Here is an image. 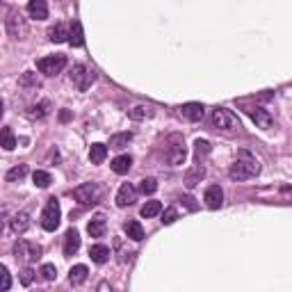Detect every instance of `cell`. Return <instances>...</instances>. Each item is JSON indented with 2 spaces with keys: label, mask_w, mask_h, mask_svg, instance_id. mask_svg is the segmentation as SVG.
<instances>
[{
  "label": "cell",
  "mask_w": 292,
  "mask_h": 292,
  "mask_svg": "<svg viewBox=\"0 0 292 292\" xmlns=\"http://www.w3.org/2000/svg\"><path fill=\"white\" fill-rule=\"evenodd\" d=\"M258 174H260V162H258L251 153H247V151H240L237 160L231 164V169H228V176H231L233 181H249V178L258 176Z\"/></svg>",
  "instance_id": "1"
},
{
  "label": "cell",
  "mask_w": 292,
  "mask_h": 292,
  "mask_svg": "<svg viewBox=\"0 0 292 292\" xmlns=\"http://www.w3.org/2000/svg\"><path fill=\"white\" fill-rule=\"evenodd\" d=\"M103 194H105V189L101 183H85L73 189V199L78 203H82V206H96L103 199Z\"/></svg>",
  "instance_id": "2"
},
{
  "label": "cell",
  "mask_w": 292,
  "mask_h": 292,
  "mask_svg": "<svg viewBox=\"0 0 292 292\" xmlns=\"http://www.w3.org/2000/svg\"><path fill=\"white\" fill-rule=\"evenodd\" d=\"M212 126H215L217 130H224V133H228V130H235L240 128V121H237V116L233 114L231 110H224V108H217L212 112Z\"/></svg>",
  "instance_id": "3"
},
{
  "label": "cell",
  "mask_w": 292,
  "mask_h": 292,
  "mask_svg": "<svg viewBox=\"0 0 292 292\" xmlns=\"http://www.w3.org/2000/svg\"><path fill=\"white\" fill-rule=\"evenodd\" d=\"M14 256H16V260L35 262V260H39V256H41V247L30 240H18L16 245H14Z\"/></svg>",
  "instance_id": "4"
},
{
  "label": "cell",
  "mask_w": 292,
  "mask_h": 292,
  "mask_svg": "<svg viewBox=\"0 0 292 292\" xmlns=\"http://www.w3.org/2000/svg\"><path fill=\"white\" fill-rule=\"evenodd\" d=\"M60 203H57V199H48L46 208H43L41 212V226L46 228V231H55L57 226H60Z\"/></svg>",
  "instance_id": "5"
},
{
  "label": "cell",
  "mask_w": 292,
  "mask_h": 292,
  "mask_svg": "<svg viewBox=\"0 0 292 292\" xmlns=\"http://www.w3.org/2000/svg\"><path fill=\"white\" fill-rule=\"evenodd\" d=\"M187 158V151H185V144L178 137H172V144L164 151V160H167L169 167H181Z\"/></svg>",
  "instance_id": "6"
},
{
  "label": "cell",
  "mask_w": 292,
  "mask_h": 292,
  "mask_svg": "<svg viewBox=\"0 0 292 292\" xmlns=\"http://www.w3.org/2000/svg\"><path fill=\"white\" fill-rule=\"evenodd\" d=\"M66 66V57L64 55H48V57H41L37 62V69L43 73V76H57L62 73V69Z\"/></svg>",
  "instance_id": "7"
},
{
  "label": "cell",
  "mask_w": 292,
  "mask_h": 292,
  "mask_svg": "<svg viewBox=\"0 0 292 292\" xmlns=\"http://www.w3.org/2000/svg\"><path fill=\"white\" fill-rule=\"evenodd\" d=\"M94 78H96V73L89 71L85 64H76V66L71 69V80H73V85H76L80 91H87V89H89L91 82H94Z\"/></svg>",
  "instance_id": "8"
},
{
  "label": "cell",
  "mask_w": 292,
  "mask_h": 292,
  "mask_svg": "<svg viewBox=\"0 0 292 292\" xmlns=\"http://www.w3.org/2000/svg\"><path fill=\"white\" fill-rule=\"evenodd\" d=\"M5 28H7L9 37H14V39H23V37H26V32H28L23 16H21L18 12H14V9L7 14V21H5Z\"/></svg>",
  "instance_id": "9"
},
{
  "label": "cell",
  "mask_w": 292,
  "mask_h": 292,
  "mask_svg": "<svg viewBox=\"0 0 292 292\" xmlns=\"http://www.w3.org/2000/svg\"><path fill=\"white\" fill-rule=\"evenodd\" d=\"M247 114H249L251 121H254L258 128H262V130L272 128V124H274L272 114H270V112H267L265 108H247Z\"/></svg>",
  "instance_id": "10"
},
{
  "label": "cell",
  "mask_w": 292,
  "mask_h": 292,
  "mask_svg": "<svg viewBox=\"0 0 292 292\" xmlns=\"http://www.w3.org/2000/svg\"><path fill=\"white\" fill-rule=\"evenodd\" d=\"M135 201H137V189H135L130 183H124L119 187V192H116V206L126 208V206H133Z\"/></svg>",
  "instance_id": "11"
},
{
  "label": "cell",
  "mask_w": 292,
  "mask_h": 292,
  "mask_svg": "<svg viewBox=\"0 0 292 292\" xmlns=\"http://www.w3.org/2000/svg\"><path fill=\"white\" fill-rule=\"evenodd\" d=\"M203 201H206V206L210 208V210H217V208H222L224 203V192L219 185H210V187L206 189V194H203Z\"/></svg>",
  "instance_id": "12"
},
{
  "label": "cell",
  "mask_w": 292,
  "mask_h": 292,
  "mask_svg": "<svg viewBox=\"0 0 292 292\" xmlns=\"http://www.w3.org/2000/svg\"><path fill=\"white\" fill-rule=\"evenodd\" d=\"M203 105L201 103H185L178 108V114L183 116V119H187V121H201L203 119Z\"/></svg>",
  "instance_id": "13"
},
{
  "label": "cell",
  "mask_w": 292,
  "mask_h": 292,
  "mask_svg": "<svg viewBox=\"0 0 292 292\" xmlns=\"http://www.w3.org/2000/svg\"><path fill=\"white\" fill-rule=\"evenodd\" d=\"M30 215H28L26 210H21V212H16L12 219H9V226H12V231L16 233V235H23V233L30 228Z\"/></svg>",
  "instance_id": "14"
},
{
  "label": "cell",
  "mask_w": 292,
  "mask_h": 292,
  "mask_svg": "<svg viewBox=\"0 0 292 292\" xmlns=\"http://www.w3.org/2000/svg\"><path fill=\"white\" fill-rule=\"evenodd\" d=\"M28 14H30L32 18H37V21L48 18V5H46V0H30V3H28Z\"/></svg>",
  "instance_id": "15"
},
{
  "label": "cell",
  "mask_w": 292,
  "mask_h": 292,
  "mask_svg": "<svg viewBox=\"0 0 292 292\" xmlns=\"http://www.w3.org/2000/svg\"><path fill=\"white\" fill-rule=\"evenodd\" d=\"M78 249H80V235L76 228H69L64 235V256H73Z\"/></svg>",
  "instance_id": "16"
},
{
  "label": "cell",
  "mask_w": 292,
  "mask_h": 292,
  "mask_svg": "<svg viewBox=\"0 0 292 292\" xmlns=\"http://www.w3.org/2000/svg\"><path fill=\"white\" fill-rule=\"evenodd\" d=\"M69 37H71V30L64 26V23H57V26H53L51 30H48V39H51L53 43L69 41Z\"/></svg>",
  "instance_id": "17"
},
{
  "label": "cell",
  "mask_w": 292,
  "mask_h": 292,
  "mask_svg": "<svg viewBox=\"0 0 292 292\" xmlns=\"http://www.w3.org/2000/svg\"><path fill=\"white\" fill-rule=\"evenodd\" d=\"M105 231H108V224H105V217H94L89 224H87V233H89L91 237H103Z\"/></svg>",
  "instance_id": "18"
},
{
  "label": "cell",
  "mask_w": 292,
  "mask_h": 292,
  "mask_svg": "<svg viewBox=\"0 0 292 292\" xmlns=\"http://www.w3.org/2000/svg\"><path fill=\"white\" fill-rule=\"evenodd\" d=\"M130 167H133V158H130V155H119V158L112 160V172L119 174V176L128 174Z\"/></svg>",
  "instance_id": "19"
},
{
  "label": "cell",
  "mask_w": 292,
  "mask_h": 292,
  "mask_svg": "<svg viewBox=\"0 0 292 292\" xmlns=\"http://www.w3.org/2000/svg\"><path fill=\"white\" fill-rule=\"evenodd\" d=\"M87 276H89V270H87V265H73L71 272H69L71 285H82V283L87 281Z\"/></svg>",
  "instance_id": "20"
},
{
  "label": "cell",
  "mask_w": 292,
  "mask_h": 292,
  "mask_svg": "<svg viewBox=\"0 0 292 292\" xmlns=\"http://www.w3.org/2000/svg\"><path fill=\"white\" fill-rule=\"evenodd\" d=\"M89 256H91V260H94V262L103 265V262H108V258H110V247H105V245L89 247Z\"/></svg>",
  "instance_id": "21"
},
{
  "label": "cell",
  "mask_w": 292,
  "mask_h": 292,
  "mask_svg": "<svg viewBox=\"0 0 292 292\" xmlns=\"http://www.w3.org/2000/svg\"><path fill=\"white\" fill-rule=\"evenodd\" d=\"M105 158H108V146H105V144H91V149H89V160H91V164L105 162Z\"/></svg>",
  "instance_id": "22"
},
{
  "label": "cell",
  "mask_w": 292,
  "mask_h": 292,
  "mask_svg": "<svg viewBox=\"0 0 292 292\" xmlns=\"http://www.w3.org/2000/svg\"><path fill=\"white\" fill-rule=\"evenodd\" d=\"M48 112H51V103L41 101V103H35L28 108V116L30 119H43V116H48Z\"/></svg>",
  "instance_id": "23"
},
{
  "label": "cell",
  "mask_w": 292,
  "mask_h": 292,
  "mask_svg": "<svg viewBox=\"0 0 292 292\" xmlns=\"http://www.w3.org/2000/svg\"><path fill=\"white\" fill-rule=\"evenodd\" d=\"M203 176H206V169H203L201 164H197V167H192L187 172V176H185V185H187V187H194L197 183L203 181Z\"/></svg>",
  "instance_id": "24"
},
{
  "label": "cell",
  "mask_w": 292,
  "mask_h": 292,
  "mask_svg": "<svg viewBox=\"0 0 292 292\" xmlns=\"http://www.w3.org/2000/svg\"><path fill=\"white\" fill-rule=\"evenodd\" d=\"M124 228H126V235H128L130 240L139 242L144 237V228H142V224H139V222H128Z\"/></svg>",
  "instance_id": "25"
},
{
  "label": "cell",
  "mask_w": 292,
  "mask_h": 292,
  "mask_svg": "<svg viewBox=\"0 0 292 292\" xmlns=\"http://www.w3.org/2000/svg\"><path fill=\"white\" fill-rule=\"evenodd\" d=\"M139 212H142V217L151 219V217H155V215H160V212H162V203H160V201H146Z\"/></svg>",
  "instance_id": "26"
},
{
  "label": "cell",
  "mask_w": 292,
  "mask_h": 292,
  "mask_svg": "<svg viewBox=\"0 0 292 292\" xmlns=\"http://www.w3.org/2000/svg\"><path fill=\"white\" fill-rule=\"evenodd\" d=\"M28 176V164H18V167H14V169H9L7 172V181L9 183H16V181H23V178Z\"/></svg>",
  "instance_id": "27"
},
{
  "label": "cell",
  "mask_w": 292,
  "mask_h": 292,
  "mask_svg": "<svg viewBox=\"0 0 292 292\" xmlns=\"http://www.w3.org/2000/svg\"><path fill=\"white\" fill-rule=\"evenodd\" d=\"M133 135L130 133H119V135H112L110 137V149H124V146L130 144Z\"/></svg>",
  "instance_id": "28"
},
{
  "label": "cell",
  "mask_w": 292,
  "mask_h": 292,
  "mask_svg": "<svg viewBox=\"0 0 292 292\" xmlns=\"http://www.w3.org/2000/svg\"><path fill=\"white\" fill-rule=\"evenodd\" d=\"M69 43L71 46H82V43H85V35H82V26L80 23H73V28H71V37H69Z\"/></svg>",
  "instance_id": "29"
},
{
  "label": "cell",
  "mask_w": 292,
  "mask_h": 292,
  "mask_svg": "<svg viewBox=\"0 0 292 292\" xmlns=\"http://www.w3.org/2000/svg\"><path fill=\"white\" fill-rule=\"evenodd\" d=\"M32 181H35L37 187H48V185L53 183V178H51V174L48 172H41V169H39V172L32 174Z\"/></svg>",
  "instance_id": "30"
},
{
  "label": "cell",
  "mask_w": 292,
  "mask_h": 292,
  "mask_svg": "<svg viewBox=\"0 0 292 292\" xmlns=\"http://www.w3.org/2000/svg\"><path fill=\"white\" fill-rule=\"evenodd\" d=\"M128 116H130V119H135V121H142V119H146V116H151V108H146V105H137V108L128 110Z\"/></svg>",
  "instance_id": "31"
},
{
  "label": "cell",
  "mask_w": 292,
  "mask_h": 292,
  "mask_svg": "<svg viewBox=\"0 0 292 292\" xmlns=\"http://www.w3.org/2000/svg\"><path fill=\"white\" fill-rule=\"evenodd\" d=\"M39 274H41L43 281H53L57 276V270L55 265H51V262H46V265H41V270H39Z\"/></svg>",
  "instance_id": "32"
},
{
  "label": "cell",
  "mask_w": 292,
  "mask_h": 292,
  "mask_svg": "<svg viewBox=\"0 0 292 292\" xmlns=\"http://www.w3.org/2000/svg\"><path fill=\"white\" fill-rule=\"evenodd\" d=\"M14 146H16V139H14L12 130H9V128H3V149H5V151H12Z\"/></svg>",
  "instance_id": "33"
},
{
  "label": "cell",
  "mask_w": 292,
  "mask_h": 292,
  "mask_svg": "<svg viewBox=\"0 0 292 292\" xmlns=\"http://www.w3.org/2000/svg\"><path fill=\"white\" fill-rule=\"evenodd\" d=\"M194 146H197L194 151H197V158L199 160H201L203 155L210 153V142H208V139H197V144H194Z\"/></svg>",
  "instance_id": "34"
},
{
  "label": "cell",
  "mask_w": 292,
  "mask_h": 292,
  "mask_svg": "<svg viewBox=\"0 0 292 292\" xmlns=\"http://www.w3.org/2000/svg\"><path fill=\"white\" fill-rule=\"evenodd\" d=\"M139 189H142L144 194H155V189H158V181H155V178H144L142 185H139Z\"/></svg>",
  "instance_id": "35"
},
{
  "label": "cell",
  "mask_w": 292,
  "mask_h": 292,
  "mask_svg": "<svg viewBox=\"0 0 292 292\" xmlns=\"http://www.w3.org/2000/svg\"><path fill=\"white\" fill-rule=\"evenodd\" d=\"M178 219V212H176V208H167L164 210V215H162V224L164 226H169V224H174Z\"/></svg>",
  "instance_id": "36"
},
{
  "label": "cell",
  "mask_w": 292,
  "mask_h": 292,
  "mask_svg": "<svg viewBox=\"0 0 292 292\" xmlns=\"http://www.w3.org/2000/svg\"><path fill=\"white\" fill-rule=\"evenodd\" d=\"M32 281H35V270H32V267H26V270L21 272V283L23 285H30Z\"/></svg>",
  "instance_id": "37"
},
{
  "label": "cell",
  "mask_w": 292,
  "mask_h": 292,
  "mask_svg": "<svg viewBox=\"0 0 292 292\" xmlns=\"http://www.w3.org/2000/svg\"><path fill=\"white\" fill-rule=\"evenodd\" d=\"M0 276H3V292H7L9 288H12V276H9V272H7V267H0Z\"/></svg>",
  "instance_id": "38"
},
{
  "label": "cell",
  "mask_w": 292,
  "mask_h": 292,
  "mask_svg": "<svg viewBox=\"0 0 292 292\" xmlns=\"http://www.w3.org/2000/svg\"><path fill=\"white\" fill-rule=\"evenodd\" d=\"M21 85H32V87H41V82H39V80H37L35 76H32L30 71H28V73H23V78H21Z\"/></svg>",
  "instance_id": "39"
}]
</instances>
